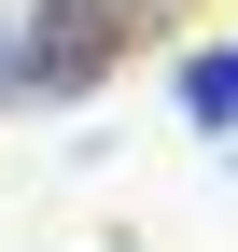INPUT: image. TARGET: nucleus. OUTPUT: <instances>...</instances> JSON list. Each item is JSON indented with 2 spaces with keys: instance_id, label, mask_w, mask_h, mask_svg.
Returning a JSON list of instances; mask_svg holds the SVG:
<instances>
[{
  "instance_id": "1",
  "label": "nucleus",
  "mask_w": 238,
  "mask_h": 252,
  "mask_svg": "<svg viewBox=\"0 0 238 252\" xmlns=\"http://www.w3.org/2000/svg\"><path fill=\"white\" fill-rule=\"evenodd\" d=\"M112 42H126V0H28V28L0 56H14L28 98H84V84L112 70Z\"/></svg>"
},
{
  "instance_id": "2",
  "label": "nucleus",
  "mask_w": 238,
  "mask_h": 252,
  "mask_svg": "<svg viewBox=\"0 0 238 252\" xmlns=\"http://www.w3.org/2000/svg\"><path fill=\"white\" fill-rule=\"evenodd\" d=\"M182 112L210 126V140H238V42H210V56H182Z\"/></svg>"
},
{
  "instance_id": "3",
  "label": "nucleus",
  "mask_w": 238,
  "mask_h": 252,
  "mask_svg": "<svg viewBox=\"0 0 238 252\" xmlns=\"http://www.w3.org/2000/svg\"><path fill=\"white\" fill-rule=\"evenodd\" d=\"M0 98H14V56H0Z\"/></svg>"
}]
</instances>
